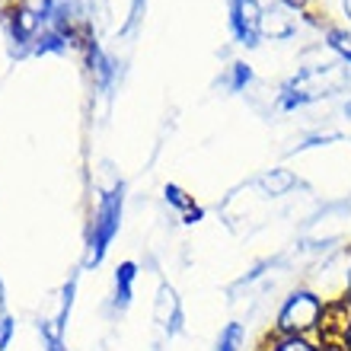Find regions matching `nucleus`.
I'll return each mask as SVG.
<instances>
[{"instance_id":"dca6fc26","label":"nucleus","mask_w":351,"mask_h":351,"mask_svg":"<svg viewBox=\"0 0 351 351\" xmlns=\"http://www.w3.org/2000/svg\"><path fill=\"white\" fill-rule=\"evenodd\" d=\"M252 80V67L250 64H243V61H237V64L227 67V77L221 80L223 90H230V93H243L246 86H250Z\"/></svg>"},{"instance_id":"f8f14e48","label":"nucleus","mask_w":351,"mask_h":351,"mask_svg":"<svg viewBox=\"0 0 351 351\" xmlns=\"http://www.w3.org/2000/svg\"><path fill=\"white\" fill-rule=\"evenodd\" d=\"M77 281H80V275L67 278L64 287L58 291V310H55V316H48V319H51V326H55L61 335L67 332V323H71V310H74V297H77Z\"/></svg>"},{"instance_id":"7ed1b4c3","label":"nucleus","mask_w":351,"mask_h":351,"mask_svg":"<svg viewBox=\"0 0 351 351\" xmlns=\"http://www.w3.org/2000/svg\"><path fill=\"white\" fill-rule=\"evenodd\" d=\"M326 316H329V304L323 297L310 291V287H297L281 300L275 316V332L281 335H316L323 332Z\"/></svg>"},{"instance_id":"423d86ee","label":"nucleus","mask_w":351,"mask_h":351,"mask_svg":"<svg viewBox=\"0 0 351 351\" xmlns=\"http://www.w3.org/2000/svg\"><path fill=\"white\" fill-rule=\"evenodd\" d=\"M323 348L326 351H351V306L345 300L329 304V316L323 326Z\"/></svg>"},{"instance_id":"4468645a","label":"nucleus","mask_w":351,"mask_h":351,"mask_svg":"<svg viewBox=\"0 0 351 351\" xmlns=\"http://www.w3.org/2000/svg\"><path fill=\"white\" fill-rule=\"evenodd\" d=\"M13 332H16V319L7 306V287H3V278H0V351H7L13 342Z\"/></svg>"},{"instance_id":"ddd939ff","label":"nucleus","mask_w":351,"mask_h":351,"mask_svg":"<svg viewBox=\"0 0 351 351\" xmlns=\"http://www.w3.org/2000/svg\"><path fill=\"white\" fill-rule=\"evenodd\" d=\"M326 45L332 48L342 64L351 67V29L348 26H326Z\"/></svg>"},{"instance_id":"2eb2a0df","label":"nucleus","mask_w":351,"mask_h":351,"mask_svg":"<svg viewBox=\"0 0 351 351\" xmlns=\"http://www.w3.org/2000/svg\"><path fill=\"white\" fill-rule=\"evenodd\" d=\"M243 342H246V329L243 323H227L217 335V345L214 351H243Z\"/></svg>"},{"instance_id":"1a4fd4ad","label":"nucleus","mask_w":351,"mask_h":351,"mask_svg":"<svg viewBox=\"0 0 351 351\" xmlns=\"http://www.w3.org/2000/svg\"><path fill=\"white\" fill-rule=\"evenodd\" d=\"M163 202L169 204V211H176V217L182 223H198L204 217V211L195 204V195H189L185 189H179V185H163Z\"/></svg>"},{"instance_id":"39448f33","label":"nucleus","mask_w":351,"mask_h":351,"mask_svg":"<svg viewBox=\"0 0 351 351\" xmlns=\"http://www.w3.org/2000/svg\"><path fill=\"white\" fill-rule=\"evenodd\" d=\"M297 13L291 3L275 0L271 7H262V23H259V36L271 38V42H287L297 32Z\"/></svg>"},{"instance_id":"a211bd4d","label":"nucleus","mask_w":351,"mask_h":351,"mask_svg":"<svg viewBox=\"0 0 351 351\" xmlns=\"http://www.w3.org/2000/svg\"><path fill=\"white\" fill-rule=\"evenodd\" d=\"M345 304L351 306V256H348V268H345Z\"/></svg>"},{"instance_id":"6ab92c4d","label":"nucleus","mask_w":351,"mask_h":351,"mask_svg":"<svg viewBox=\"0 0 351 351\" xmlns=\"http://www.w3.org/2000/svg\"><path fill=\"white\" fill-rule=\"evenodd\" d=\"M342 13H345V19H348V26H351V0H342Z\"/></svg>"},{"instance_id":"20e7f679","label":"nucleus","mask_w":351,"mask_h":351,"mask_svg":"<svg viewBox=\"0 0 351 351\" xmlns=\"http://www.w3.org/2000/svg\"><path fill=\"white\" fill-rule=\"evenodd\" d=\"M230 3V32L233 38L246 48L259 45V23H262V3L259 0H227Z\"/></svg>"},{"instance_id":"f03ea898","label":"nucleus","mask_w":351,"mask_h":351,"mask_svg":"<svg viewBox=\"0 0 351 351\" xmlns=\"http://www.w3.org/2000/svg\"><path fill=\"white\" fill-rule=\"evenodd\" d=\"M121 214H125V182L115 179L109 189L99 192V202L90 214L86 223V243H84V268L102 265V259L109 256L112 243L121 230Z\"/></svg>"},{"instance_id":"f3484780","label":"nucleus","mask_w":351,"mask_h":351,"mask_svg":"<svg viewBox=\"0 0 351 351\" xmlns=\"http://www.w3.org/2000/svg\"><path fill=\"white\" fill-rule=\"evenodd\" d=\"M36 329H38V339H42V348H45V351H67L64 335L51 326V319H45V316H42V319L36 323Z\"/></svg>"},{"instance_id":"f257e3e1","label":"nucleus","mask_w":351,"mask_h":351,"mask_svg":"<svg viewBox=\"0 0 351 351\" xmlns=\"http://www.w3.org/2000/svg\"><path fill=\"white\" fill-rule=\"evenodd\" d=\"M351 84L348 67L335 58L329 64H310L300 67L278 93V109L281 112H297L304 106H313L319 99H329L335 93H345Z\"/></svg>"},{"instance_id":"9d476101","label":"nucleus","mask_w":351,"mask_h":351,"mask_svg":"<svg viewBox=\"0 0 351 351\" xmlns=\"http://www.w3.org/2000/svg\"><path fill=\"white\" fill-rule=\"evenodd\" d=\"M256 185H259L262 195H268V198H285V195H291L300 185V179L291 169H268V173H262L256 179Z\"/></svg>"},{"instance_id":"6e6552de","label":"nucleus","mask_w":351,"mask_h":351,"mask_svg":"<svg viewBox=\"0 0 351 351\" xmlns=\"http://www.w3.org/2000/svg\"><path fill=\"white\" fill-rule=\"evenodd\" d=\"M134 281H138V262H121L115 268L112 278V297H109V310L112 313H125L134 300Z\"/></svg>"},{"instance_id":"0eeeda50","label":"nucleus","mask_w":351,"mask_h":351,"mask_svg":"<svg viewBox=\"0 0 351 351\" xmlns=\"http://www.w3.org/2000/svg\"><path fill=\"white\" fill-rule=\"evenodd\" d=\"M154 323H157L160 332L169 335V339L182 332V304H179L176 287L167 285V281H160L157 297H154Z\"/></svg>"},{"instance_id":"9b49d317","label":"nucleus","mask_w":351,"mask_h":351,"mask_svg":"<svg viewBox=\"0 0 351 351\" xmlns=\"http://www.w3.org/2000/svg\"><path fill=\"white\" fill-rule=\"evenodd\" d=\"M259 351H326L319 339H310V335H281L271 332L262 342Z\"/></svg>"}]
</instances>
